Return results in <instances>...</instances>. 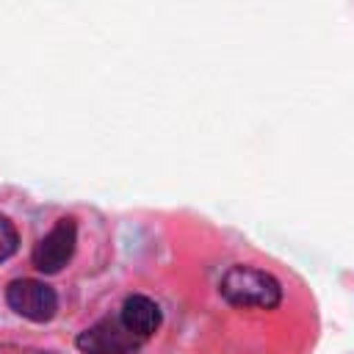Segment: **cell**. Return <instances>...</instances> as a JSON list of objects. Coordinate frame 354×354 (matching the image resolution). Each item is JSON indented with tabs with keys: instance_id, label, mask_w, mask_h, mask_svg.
<instances>
[{
	"instance_id": "1",
	"label": "cell",
	"mask_w": 354,
	"mask_h": 354,
	"mask_svg": "<svg viewBox=\"0 0 354 354\" xmlns=\"http://www.w3.org/2000/svg\"><path fill=\"white\" fill-rule=\"evenodd\" d=\"M218 293L227 304L241 310H277L282 304L279 279L271 271L249 263L230 266L218 282Z\"/></svg>"
},
{
	"instance_id": "3",
	"label": "cell",
	"mask_w": 354,
	"mask_h": 354,
	"mask_svg": "<svg viewBox=\"0 0 354 354\" xmlns=\"http://www.w3.org/2000/svg\"><path fill=\"white\" fill-rule=\"evenodd\" d=\"M147 340H141L133 329H127V324L116 315H105L97 324L86 326L77 337L75 346L83 354H133L144 346Z\"/></svg>"
},
{
	"instance_id": "2",
	"label": "cell",
	"mask_w": 354,
	"mask_h": 354,
	"mask_svg": "<svg viewBox=\"0 0 354 354\" xmlns=\"http://www.w3.org/2000/svg\"><path fill=\"white\" fill-rule=\"evenodd\" d=\"M6 304L25 321L47 324L58 313V293H55V288H50L41 279L22 277V279H11L6 285Z\"/></svg>"
},
{
	"instance_id": "5",
	"label": "cell",
	"mask_w": 354,
	"mask_h": 354,
	"mask_svg": "<svg viewBox=\"0 0 354 354\" xmlns=\"http://www.w3.org/2000/svg\"><path fill=\"white\" fill-rule=\"evenodd\" d=\"M119 318H122V321L127 324V329H133L141 340H149V337L160 329V324H163V313H160L158 301H152V299L144 296V293L127 296V299L122 301V307H119Z\"/></svg>"
},
{
	"instance_id": "6",
	"label": "cell",
	"mask_w": 354,
	"mask_h": 354,
	"mask_svg": "<svg viewBox=\"0 0 354 354\" xmlns=\"http://www.w3.org/2000/svg\"><path fill=\"white\" fill-rule=\"evenodd\" d=\"M17 249H19V230L8 216L0 213V263L11 260Z\"/></svg>"
},
{
	"instance_id": "4",
	"label": "cell",
	"mask_w": 354,
	"mask_h": 354,
	"mask_svg": "<svg viewBox=\"0 0 354 354\" xmlns=\"http://www.w3.org/2000/svg\"><path fill=\"white\" fill-rule=\"evenodd\" d=\"M77 249V221L72 216H61L47 235H41L30 252V263L41 274H58Z\"/></svg>"
}]
</instances>
